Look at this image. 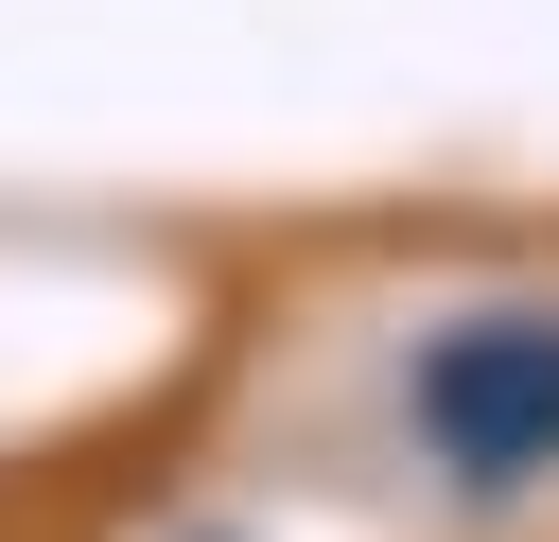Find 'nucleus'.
I'll return each mask as SVG.
<instances>
[{"mask_svg":"<svg viewBox=\"0 0 559 542\" xmlns=\"http://www.w3.org/2000/svg\"><path fill=\"white\" fill-rule=\"evenodd\" d=\"M419 455L454 490H542L559 472V297H489L419 350Z\"/></svg>","mask_w":559,"mask_h":542,"instance_id":"nucleus-1","label":"nucleus"}]
</instances>
